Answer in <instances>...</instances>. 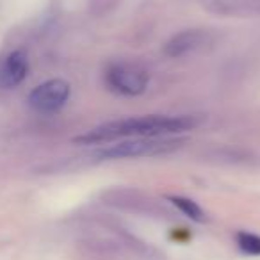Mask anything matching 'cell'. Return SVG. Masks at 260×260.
<instances>
[{"instance_id": "cell-8", "label": "cell", "mask_w": 260, "mask_h": 260, "mask_svg": "<svg viewBox=\"0 0 260 260\" xmlns=\"http://www.w3.org/2000/svg\"><path fill=\"white\" fill-rule=\"evenodd\" d=\"M237 246L244 255L249 256H260V235L249 234V232H239L235 235Z\"/></svg>"}, {"instance_id": "cell-2", "label": "cell", "mask_w": 260, "mask_h": 260, "mask_svg": "<svg viewBox=\"0 0 260 260\" xmlns=\"http://www.w3.org/2000/svg\"><path fill=\"white\" fill-rule=\"evenodd\" d=\"M184 145L182 139L171 138H134L123 139V141L111 145L107 148L100 150L98 157L100 159H139V157H157L166 155Z\"/></svg>"}, {"instance_id": "cell-6", "label": "cell", "mask_w": 260, "mask_h": 260, "mask_svg": "<svg viewBox=\"0 0 260 260\" xmlns=\"http://www.w3.org/2000/svg\"><path fill=\"white\" fill-rule=\"evenodd\" d=\"M203 34L200 30H184V32L173 36L164 47V54L170 57H182L187 52L194 50L202 43Z\"/></svg>"}, {"instance_id": "cell-4", "label": "cell", "mask_w": 260, "mask_h": 260, "mask_svg": "<svg viewBox=\"0 0 260 260\" xmlns=\"http://www.w3.org/2000/svg\"><path fill=\"white\" fill-rule=\"evenodd\" d=\"M70 84L62 79H50L36 86L29 94V105L40 114H54L61 111L70 98Z\"/></svg>"}, {"instance_id": "cell-3", "label": "cell", "mask_w": 260, "mask_h": 260, "mask_svg": "<svg viewBox=\"0 0 260 260\" xmlns=\"http://www.w3.org/2000/svg\"><path fill=\"white\" fill-rule=\"evenodd\" d=\"M105 86L119 96H139L146 91L150 75L146 70L130 62H112L104 73Z\"/></svg>"}, {"instance_id": "cell-5", "label": "cell", "mask_w": 260, "mask_h": 260, "mask_svg": "<svg viewBox=\"0 0 260 260\" xmlns=\"http://www.w3.org/2000/svg\"><path fill=\"white\" fill-rule=\"evenodd\" d=\"M29 73V59L23 50H15L0 61V87L13 89L25 80Z\"/></svg>"}, {"instance_id": "cell-1", "label": "cell", "mask_w": 260, "mask_h": 260, "mask_svg": "<svg viewBox=\"0 0 260 260\" xmlns=\"http://www.w3.org/2000/svg\"><path fill=\"white\" fill-rule=\"evenodd\" d=\"M198 116L180 114H150L139 118H125L107 121L94 128L87 130L86 134L75 138V143L80 145H98V143H112L118 139L134 138H168L171 134H182L185 130L198 126Z\"/></svg>"}, {"instance_id": "cell-7", "label": "cell", "mask_w": 260, "mask_h": 260, "mask_svg": "<svg viewBox=\"0 0 260 260\" xmlns=\"http://www.w3.org/2000/svg\"><path fill=\"white\" fill-rule=\"evenodd\" d=\"M168 200L191 221H196V223H203V221H205V212H203L202 207L196 202H192L191 198H185V196H170Z\"/></svg>"}]
</instances>
